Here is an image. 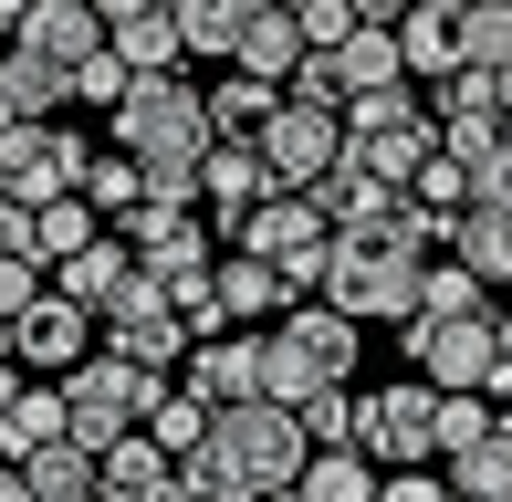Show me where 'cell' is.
Listing matches in <instances>:
<instances>
[{
	"mask_svg": "<svg viewBox=\"0 0 512 502\" xmlns=\"http://www.w3.org/2000/svg\"><path fill=\"white\" fill-rule=\"evenodd\" d=\"M492 105H502V126H512V63H502V74H492Z\"/></svg>",
	"mask_w": 512,
	"mask_h": 502,
	"instance_id": "f6af8a7d",
	"label": "cell"
},
{
	"mask_svg": "<svg viewBox=\"0 0 512 502\" xmlns=\"http://www.w3.org/2000/svg\"><path fill=\"white\" fill-rule=\"evenodd\" d=\"M209 304H220L230 325L251 335L262 314H283L293 293H283V272H272V262H251V251H220V262H209Z\"/></svg>",
	"mask_w": 512,
	"mask_h": 502,
	"instance_id": "d6986e66",
	"label": "cell"
},
{
	"mask_svg": "<svg viewBox=\"0 0 512 502\" xmlns=\"http://www.w3.org/2000/svg\"><path fill=\"white\" fill-rule=\"evenodd\" d=\"M429 408H439V387H377V398H356V461L366 471H429Z\"/></svg>",
	"mask_w": 512,
	"mask_h": 502,
	"instance_id": "9c48e42d",
	"label": "cell"
},
{
	"mask_svg": "<svg viewBox=\"0 0 512 502\" xmlns=\"http://www.w3.org/2000/svg\"><path fill=\"white\" fill-rule=\"evenodd\" d=\"M418 11H471V0H418Z\"/></svg>",
	"mask_w": 512,
	"mask_h": 502,
	"instance_id": "7dc6e473",
	"label": "cell"
},
{
	"mask_svg": "<svg viewBox=\"0 0 512 502\" xmlns=\"http://www.w3.org/2000/svg\"><path fill=\"white\" fill-rule=\"evenodd\" d=\"M314 74H324V95H335V105H356V95H387V84H408V74H398V32H366V21L335 42V53H314Z\"/></svg>",
	"mask_w": 512,
	"mask_h": 502,
	"instance_id": "9a60e30c",
	"label": "cell"
},
{
	"mask_svg": "<svg viewBox=\"0 0 512 502\" xmlns=\"http://www.w3.org/2000/svg\"><path fill=\"white\" fill-rule=\"evenodd\" d=\"M0 262H32V210H11V199H0Z\"/></svg>",
	"mask_w": 512,
	"mask_h": 502,
	"instance_id": "ab89813d",
	"label": "cell"
},
{
	"mask_svg": "<svg viewBox=\"0 0 512 502\" xmlns=\"http://www.w3.org/2000/svg\"><path fill=\"white\" fill-rule=\"evenodd\" d=\"M251 367H262V398H272V408H304V398H324V377H314V356L293 346L283 325H272V335H251Z\"/></svg>",
	"mask_w": 512,
	"mask_h": 502,
	"instance_id": "f1b7e54d",
	"label": "cell"
},
{
	"mask_svg": "<svg viewBox=\"0 0 512 502\" xmlns=\"http://www.w3.org/2000/svg\"><path fill=\"white\" fill-rule=\"evenodd\" d=\"M450 262L481 293H512V210H460L450 220Z\"/></svg>",
	"mask_w": 512,
	"mask_h": 502,
	"instance_id": "ffe728a7",
	"label": "cell"
},
{
	"mask_svg": "<svg viewBox=\"0 0 512 502\" xmlns=\"http://www.w3.org/2000/svg\"><path fill=\"white\" fill-rule=\"evenodd\" d=\"M95 346L115 356V367H147V377H168L178 356H189V335H178L168 293H157L147 272H136V283H126V293H115V304L95 314Z\"/></svg>",
	"mask_w": 512,
	"mask_h": 502,
	"instance_id": "30bf717a",
	"label": "cell"
},
{
	"mask_svg": "<svg viewBox=\"0 0 512 502\" xmlns=\"http://www.w3.org/2000/svg\"><path fill=\"white\" fill-rule=\"evenodd\" d=\"M0 356H11V314H0Z\"/></svg>",
	"mask_w": 512,
	"mask_h": 502,
	"instance_id": "681fc988",
	"label": "cell"
},
{
	"mask_svg": "<svg viewBox=\"0 0 512 502\" xmlns=\"http://www.w3.org/2000/svg\"><path fill=\"white\" fill-rule=\"evenodd\" d=\"M178 387L220 419V408H241V398H262V367H251V335L230 325V335H199L189 356H178Z\"/></svg>",
	"mask_w": 512,
	"mask_h": 502,
	"instance_id": "4fadbf2b",
	"label": "cell"
},
{
	"mask_svg": "<svg viewBox=\"0 0 512 502\" xmlns=\"http://www.w3.org/2000/svg\"><path fill=\"white\" fill-rule=\"evenodd\" d=\"M293 492L304 502H377V471H366L356 450H314V461L293 471Z\"/></svg>",
	"mask_w": 512,
	"mask_h": 502,
	"instance_id": "d6a6232c",
	"label": "cell"
},
{
	"mask_svg": "<svg viewBox=\"0 0 512 502\" xmlns=\"http://www.w3.org/2000/svg\"><path fill=\"white\" fill-rule=\"evenodd\" d=\"M262 11V0H168V21H178V53H199V63H230L241 53V21Z\"/></svg>",
	"mask_w": 512,
	"mask_h": 502,
	"instance_id": "cb8c5ba5",
	"label": "cell"
},
{
	"mask_svg": "<svg viewBox=\"0 0 512 502\" xmlns=\"http://www.w3.org/2000/svg\"><path fill=\"white\" fill-rule=\"evenodd\" d=\"M21 482H32V502H105V492H95V450H74V440L32 450V461H21Z\"/></svg>",
	"mask_w": 512,
	"mask_h": 502,
	"instance_id": "1f68e13d",
	"label": "cell"
},
{
	"mask_svg": "<svg viewBox=\"0 0 512 502\" xmlns=\"http://www.w3.org/2000/svg\"><path fill=\"white\" fill-rule=\"evenodd\" d=\"M21 387H32V377H21V367H11V356H0V408H11V398H21Z\"/></svg>",
	"mask_w": 512,
	"mask_h": 502,
	"instance_id": "7bdbcfd3",
	"label": "cell"
},
{
	"mask_svg": "<svg viewBox=\"0 0 512 502\" xmlns=\"http://www.w3.org/2000/svg\"><path fill=\"white\" fill-rule=\"evenodd\" d=\"M439 482L460 502H512V419H492V440L460 450V461H439Z\"/></svg>",
	"mask_w": 512,
	"mask_h": 502,
	"instance_id": "4316f807",
	"label": "cell"
},
{
	"mask_svg": "<svg viewBox=\"0 0 512 502\" xmlns=\"http://www.w3.org/2000/svg\"><path fill=\"white\" fill-rule=\"evenodd\" d=\"M262 199H272L262 147H251V136H209V157H199V220H209V241H230Z\"/></svg>",
	"mask_w": 512,
	"mask_h": 502,
	"instance_id": "7c38bea8",
	"label": "cell"
},
{
	"mask_svg": "<svg viewBox=\"0 0 512 502\" xmlns=\"http://www.w3.org/2000/svg\"><path fill=\"white\" fill-rule=\"evenodd\" d=\"M126 11H157V0H95V21H126Z\"/></svg>",
	"mask_w": 512,
	"mask_h": 502,
	"instance_id": "ee69618b",
	"label": "cell"
},
{
	"mask_svg": "<svg viewBox=\"0 0 512 502\" xmlns=\"http://www.w3.org/2000/svg\"><path fill=\"white\" fill-rule=\"evenodd\" d=\"M0 95H11L21 126H53L63 105H74V74H53V63H32V53H11V42H0Z\"/></svg>",
	"mask_w": 512,
	"mask_h": 502,
	"instance_id": "484cf974",
	"label": "cell"
},
{
	"mask_svg": "<svg viewBox=\"0 0 512 502\" xmlns=\"http://www.w3.org/2000/svg\"><path fill=\"white\" fill-rule=\"evenodd\" d=\"M126 283H136V251L115 241V231H95L74 262H53V293H63V304H84V314H105Z\"/></svg>",
	"mask_w": 512,
	"mask_h": 502,
	"instance_id": "ac0fdd59",
	"label": "cell"
},
{
	"mask_svg": "<svg viewBox=\"0 0 512 502\" xmlns=\"http://www.w3.org/2000/svg\"><path fill=\"white\" fill-rule=\"evenodd\" d=\"M199 461L220 471L230 492H293V471L314 461V440H304V419L293 408H272V398H241V408H220L209 419V440H199Z\"/></svg>",
	"mask_w": 512,
	"mask_h": 502,
	"instance_id": "6da1fadb",
	"label": "cell"
},
{
	"mask_svg": "<svg viewBox=\"0 0 512 502\" xmlns=\"http://www.w3.org/2000/svg\"><path fill=\"white\" fill-rule=\"evenodd\" d=\"M283 335L314 356V377H324V387H345V377H356V346H366V325H356V314H335V304H314V293H304V304H283Z\"/></svg>",
	"mask_w": 512,
	"mask_h": 502,
	"instance_id": "e0dca14e",
	"label": "cell"
},
{
	"mask_svg": "<svg viewBox=\"0 0 512 502\" xmlns=\"http://www.w3.org/2000/svg\"><path fill=\"white\" fill-rule=\"evenodd\" d=\"M11 126H21V116H11V95H0V136H11Z\"/></svg>",
	"mask_w": 512,
	"mask_h": 502,
	"instance_id": "c3c4849f",
	"label": "cell"
},
{
	"mask_svg": "<svg viewBox=\"0 0 512 502\" xmlns=\"http://www.w3.org/2000/svg\"><path fill=\"white\" fill-rule=\"evenodd\" d=\"M398 74H408V84L460 74V11H408V21H398Z\"/></svg>",
	"mask_w": 512,
	"mask_h": 502,
	"instance_id": "d4e9b609",
	"label": "cell"
},
{
	"mask_svg": "<svg viewBox=\"0 0 512 502\" xmlns=\"http://www.w3.org/2000/svg\"><path fill=\"white\" fill-rule=\"evenodd\" d=\"M314 304L356 314V325H408V314H418V262H408L398 241L356 231V241H335V251H324V283H314Z\"/></svg>",
	"mask_w": 512,
	"mask_h": 502,
	"instance_id": "3957f363",
	"label": "cell"
},
{
	"mask_svg": "<svg viewBox=\"0 0 512 502\" xmlns=\"http://www.w3.org/2000/svg\"><path fill=\"white\" fill-rule=\"evenodd\" d=\"M293 419H304L314 450H356V387H324V398H304Z\"/></svg>",
	"mask_w": 512,
	"mask_h": 502,
	"instance_id": "d590c367",
	"label": "cell"
},
{
	"mask_svg": "<svg viewBox=\"0 0 512 502\" xmlns=\"http://www.w3.org/2000/svg\"><path fill=\"white\" fill-rule=\"evenodd\" d=\"M63 387V440L74 450H115L136 429V398H147V367H115V356L95 346L74 377H53Z\"/></svg>",
	"mask_w": 512,
	"mask_h": 502,
	"instance_id": "8992f818",
	"label": "cell"
},
{
	"mask_svg": "<svg viewBox=\"0 0 512 502\" xmlns=\"http://www.w3.org/2000/svg\"><path fill=\"white\" fill-rule=\"evenodd\" d=\"M11 53L53 63V74H74V63H95V53H105V21H95V0H32V21L11 32Z\"/></svg>",
	"mask_w": 512,
	"mask_h": 502,
	"instance_id": "5bb4252c",
	"label": "cell"
},
{
	"mask_svg": "<svg viewBox=\"0 0 512 502\" xmlns=\"http://www.w3.org/2000/svg\"><path fill=\"white\" fill-rule=\"evenodd\" d=\"M95 231H105V220L84 210V199H53V210H32V262H42V272H53V262H74Z\"/></svg>",
	"mask_w": 512,
	"mask_h": 502,
	"instance_id": "e575fe53",
	"label": "cell"
},
{
	"mask_svg": "<svg viewBox=\"0 0 512 502\" xmlns=\"http://www.w3.org/2000/svg\"><path fill=\"white\" fill-rule=\"evenodd\" d=\"M345 11H356V21H366V32H398V21L418 11V0H345Z\"/></svg>",
	"mask_w": 512,
	"mask_h": 502,
	"instance_id": "60d3db41",
	"label": "cell"
},
{
	"mask_svg": "<svg viewBox=\"0 0 512 502\" xmlns=\"http://www.w3.org/2000/svg\"><path fill=\"white\" fill-rule=\"evenodd\" d=\"M0 502H32V482H21V471H0Z\"/></svg>",
	"mask_w": 512,
	"mask_h": 502,
	"instance_id": "bcb514c9",
	"label": "cell"
},
{
	"mask_svg": "<svg viewBox=\"0 0 512 502\" xmlns=\"http://www.w3.org/2000/svg\"><path fill=\"white\" fill-rule=\"evenodd\" d=\"M105 53L126 63L136 84H157V74H178V21H168V0H157V11H126V21H105Z\"/></svg>",
	"mask_w": 512,
	"mask_h": 502,
	"instance_id": "44dd1931",
	"label": "cell"
},
{
	"mask_svg": "<svg viewBox=\"0 0 512 502\" xmlns=\"http://www.w3.org/2000/svg\"><path fill=\"white\" fill-rule=\"evenodd\" d=\"M84 136L74 126H11L0 136V199L11 210H53V199H74V178H84Z\"/></svg>",
	"mask_w": 512,
	"mask_h": 502,
	"instance_id": "52a82bcc",
	"label": "cell"
},
{
	"mask_svg": "<svg viewBox=\"0 0 512 502\" xmlns=\"http://www.w3.org/2000/svg\"><path fill=\"white\" fill-rule=\"evenodd\" d=\"M230 251H251V262H272L283 272V293L304 304V293L324 283V251H335V231L314 220V199H262V210L230 231Z\"/></svg>",
	"mask_w": 512,
	"mask_h": 502,
	"instance_id": "5b68a950",
	"label": "cell"
},
{
	"mask_svg": "<svg viewBox=\"0 0 512 502\" xmlns=\"http://www.w3.org/2000/svg\"><path fill=\"white\" fill-rule=\"evenodd\" d=\"M492 419H502L492 398H439V408H429V461H460V450H481V440H492Z\"/></svg>",
	"mask_w": 512,
	"mask_h": 502,
	"instance_id": "836d02e7",
	"label": "cell"
},
{
	"mask_svg": "<svg viewBox=\"0 0 512 502\" xmlns=\"http://www.w3.org/2000/svg\"><path fill=\"white\" fill-rule=\"evenodd\" d=\"M199 105H209V136H262V126H272V105H283V84L220 74V84H199Z\"/></svg>",
	"mask_w": 512,
	"mask_h": 502,
	"instance_id": "f546056e",
	"label": "cell"
},
{
	"mask_svg": "<svg viewBox=\"0 0 512 502\" xmlns=\"http://www.w3.org/2000/svg\"><path fill=\"white\" fill-rule=\"evenodd\" d=\"M74 199H84V210H95L105 231H115V220H126L136 199H147V168H136L126 147H105V157H84V178H74Z\"/></svg>",
	"mask_w": 512,
	"mask_h": 502,
	"instance_id": "83f0119b",
	"label": "cell"
},
{
	"mask_svg": "<svg viewBox=\"0 0 512 502\" xmlns=\"http://www.w3.org/2000/svg\"><path fill=\"white\" fill-rule=\"evenodd\" d=\"M42 283H53V272H42V262H0V314L42 304Z\"/></svg>",
	"mask_w": 512,
	"mask_h": 502,
	"instance_id": "f35d334b",
	"label": "cell"
},
{
	"mask_svg": "<svg viewBox=\"0 0 512 502\" xmlns=\"http://www.w3.org/2000/svg\"><path fill=\"white\" fill-rule=\"evenodd\" d=\"M53 440H63V387H53V377H32L11 408H0V471H21L32 450H53Z\"/></svg>",
	"mask_w": 512,
	"mask_h": 502,
	"instance_id": "7402d4cb",
	"label": "cell"
},
{
	"mask_svg": "<svg viewBox=\"0 0 512 502\" xmlns=\"http://www.w3.org/2000/svg\"><path fill=\"white\" fill-rule=\"evenodd\" d=\"M21 21H32V0H0V42H11V32H21Z\"/></svg>",
	"mask_w": 512,
	"mask_h": 502,
	"instance_id": "b9f144b4",
	"label": "cell"
},
{
	"mask_svg": "<svg viewBox=\"0 0 512 502\" xmlns=\"http://www.w3.org/2000/svg\"><path fill=\"white\" fill-rule=\"evenodd\" d=\"M377 502H450L439 471H377Z\"/></svg>",
	"mask_w": 512,
	"mask_h": 502,
	"instance_id": "74e56055",
	"label": "cell"
},
{
	"mask_svg": "<svg viewBox=\"0 0 512 502\" xmlns=\"http://www.w3.org/2000/svg\"><path fill=\"white\" fill-rule=\"evenodd\" d=\"M95 492L105 502H178V461L147 440V429H126L115 450H95Z\"/></svg>",
	"mask_w": 512,
	"mask_h": 502,
	"instance_id": "2e32d148",
	"label": "cell"
},
{
	"mask_svg": "<svg viewBox=\"0 0 512 502\" xmlns=\"http://www.w3.org/2000/svg\"><path fill=\"white\" fill-rule=\"evenodd\" d=\"M293 63H304V32H293V11H251L241 21V53H230V74H251V84H293Z\"/></svg>",
	"mask_w": 512,
	"mask_h": 502,
	"instance_id": "603a6c76",
	"label": "cell"
},
{
	"mask_svg": "<svg viewBox=\"0 0 512 502\" xmlns=\"http://www.w3.org/2000/svg\"><path fill=\"white\" fill-rule=\"evenodd\" d=\"M335 126H345V168L377 178V189H408V178L439 157V126H429V105H418V84H387V95L335 105Z\"/></svg>",
	"mask_w": 512,
	"mask_h": 502,
	"instance_id": "7a4b0ae2",
	"label": "cell"
},
{
	"mask_svg": "<svg viewBox=\"0 0 512 502\" xmlns=\"http://www.w3.org/2000/svg\"><path fill=\"white\" fill-rule=\"evenodd\" d=\"M460 314H492V293H481L450 251H429V262H418V325H460Z\"/></svg>",
	"mask_w": 512,
	"mask_h": 502,
	"instance_id": "4dcf8cb0",
	"label": "cell"
},
{
	"mask_svg": "<svg viewBox=\"0 0 512 502\" xmlns=\"http://www.w3.org/2000/svg\"><path fill=\"white\" fill-rule=\"evenodd\" d=\"M126 63H115V53H95V63H74V105H95V116H115V105H126Z\"/></svg>",
	"mask_w": 512,
	"mask_h": 502,
	"instance_id": "8d00e7d4",
	"label": "cell"
},
{
	"mask_svg": "<svg viewBox=\"0 0 512 502\" xmlns=\"http://www.w3.org/2000/svg\"><path fill=\"white\" fill-rule=\"evenodd\" d=\"M262 147V178H272V199H314L324 178L345 168V126H335V105H272V126L251 136Z\"/></svg>",
	"mask_w": 512,
	"mask_h": 502,
	"instance_id": "277c9868",
	"label": "cell"
},
{
	"mask_svg": "<svg viewBox=\"0 0 512 502\" xmlns=\"http://www.w3.org/2000/svg\"><path fill=\"white\" fill-rule=\"evenodd\" d=\"M398 346H408V377L418 387H439V398H481L492 387V314H460V325H398Z\"/></svg>",
	"mask_w": 512,
	"mask_h": 502,
	"instance_id": "ba28073f",
	"label": "cell"
},
{
	"mask_svg": "<svg viewBox=\"0 0 512 502\" xmlns=\"http://www.w3.org/2000/svg\"><path fill=\"white\" fill-rule=\"evenodd\" d=\"M262 502H304V492H262Z\"/></svg>",
	"mask_w": 512,
	"mask_h": 502,
	"instance_id": "f907efd6",
	"label": "cell"
},
{
	"mask_svg": "<svg viewBox=\"0 0 512 502\" xmlns=\"http://www.w3.org/2000/svg\"><path fill=\"white\" fill-rule=\"evenodd\" d=\"M84 356H95V314L63 304V293L42 283V304L11 314V367H21V377H74Z\"/></svg>",
	"mask_w": 512,
	"mask_h": 502,
	"instance_id": "8fae6325",
	"label": "cell"
}]
</instances>
